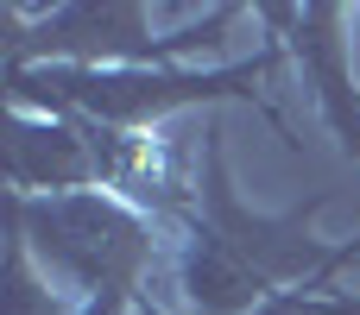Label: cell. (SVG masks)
Wrapping results in <instances>:
<instances>
[{"mask_svg":"<svg viewBox=\"0 0 360 315\" xmlns=\"http://www.w3.org/2000/svg\"><path fill=\"white\" fill-rule=\"evenodd\" d=\"M190 208L171 221L177 227V297L184 315H253L285 290L323 284L342 265L360 259V234L342 246H323L310 221L329 208V189L304 196L285 215H253L234 196L221 126L202 133V170L190 183Z\"/></svg>","mask_w":360,"mask_h":315,"instance_id":"cell-1","label":"cell"},{"mask_svg":"<svg viewBox=\"0 0 360 315\" xmlns=\"http://www.w3.org/2000/svg\"><path fill=\"white\" fill-rule=\"evenodd\" d=\"M278 63H285V44H266V51H253L240 63H215V69H190V63H171V69H70V63H32V69H0V82H6V107H19V114H76V120H95L108 133H127V139L133 133H152L158 120L184 114V107L247 101L297 152L291 120L259 88Z\"/></svg>","mask_w":360,"mask_h":315,"instance_id":"cell-2","label":"cell"},{"mask_svg":"<svg viewBox=\"0 0 360 315\" xmlns=\"http://www.w3.org/2000/svg\"><path fill=\"white\" fill-rule=\"evenodd\" d=\"M240 19H253V6L228 0L209 6L196 25L158 38L152 32V6L139 0H63L44 13H19L6 6V38H0V69H32V63H70V69H171L177 57L221 44Z\"/></svg>","mask_w":360,"mask_h":315,"instance_id":"cell-3","label":"cell"},{"mask_svg":"<svg viewBox=\"0 0 360 315\" xmlns=\"http://www.w3.org/2000/svg\"><path fill=\"white\" fill-rule=\"evenodd\" d=\"M253 13L278 32L285 57L304 69V82H310L323 120L335 126L342 152H360V88H354V69H348V38H342L348 6L310 0V6H253Z\"/></svg>","mask_w":360,"mask_h":315,"instance_id":"cell-4","label":"cell"},{"mask_svg":"<svg viewBox=\"0 0 360 315\" xmlns=\"http://www.w3.org/2000/svg\"><path fill=\"white\" fill-rule=\"evenodd\" d=\"M6 183L13 196H82L101 183V139L76 114H19L6 107Z\"/></svg>","mask_w":360,"mask_h":315,"instance_id":"cell-5","label":"cell"},{"mask_svg":"<svg viewBox=\"0 0 360 315\" xmlns=\"http://www.w3.org/2000/svg\"><path fill=\"white\" fill-rule=\"evenodd\" d=\"M0 315H82L13 227H6V265H0Z\"/></svg>","mask_w":360,"mask_h":315,"instance_id":"cell-6","label":"cell"},{"mask_svg":"<svg viewBox=\"0 0 360 315\" xmlns=\"http://www.w3.org/2000/svg\"><path fill=\"white\" fill-rule=\"evenodd\" d=\"M253 315H360V297H348V290H329V278H323V284H304V290L272 297L266 309H253Z\"/></svg>","mask_w":360,"mask_h":315,"instance_id":"cell-7","label":"cell"}]
</instances>
